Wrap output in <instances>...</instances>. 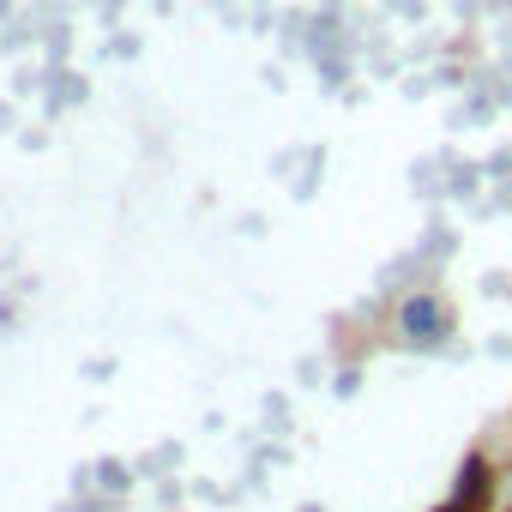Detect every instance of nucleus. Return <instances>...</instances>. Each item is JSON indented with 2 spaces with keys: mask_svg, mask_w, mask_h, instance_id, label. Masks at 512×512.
<instances>
[{
  "mask_svg": "<svg viewBox=\"0 0 512 512\" xmlns=\"http://www.w3.org/2000/svg\"><path fill=\"white\" fill-rule=\"evenodd\" d=\"M404 332H410V338H434V332H440V302H428V296L410 302V308H404Z\"/></svg>",
  "mask_w": 512,
  "mask_h": 512,
  "instance_id": "f257e3e1",
  "label": "nucleus"
}]
</instances>
